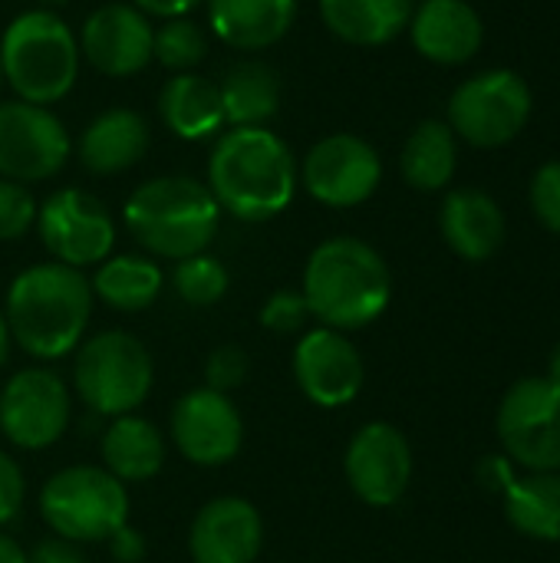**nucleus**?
<instances>
[{
    "label": "nucleus",
    "mask_w": 560,
    "mask_h": 563,
    "mask_svg": "<svg viewBox=\"0 0 560 563\" xmlns=\"http://www.w3.org/2000/svg\"><path fill=\"white\" fill-rule=\"evenodd\" d=\"M69 416L73 396L46 366L20 369L0 389V432L23 452H43L56 445L69 429Z\"/></svg>",
    "instance_id": "obj_10"
},
{
    "label": "nucleus",
    "mask_w": 560,
    "mask_h": 563,
    "mask_svg": "<svg viewBox=\"0 0 560 563\" xmlns=\"http://www.w3.org/2000/svg\"><path fill=\"white\" fill-rule=\"evenodd\" d=\"M36 224V201L26 185L0 178V241H20Z\"/></svg>",
    "instance_id": "obj_33"
},
{
    "label": "nucleus",
    "mask_w": 560,
    "mask_h": 563,
    "mask_svg": "<svg viewBox=\"0 0 560 563\" xmlns=\"http://www.w3.org/2000/svg\"><path fill=\"white\" fill-rule=\"evenodd\" d=\"M320 16L343 43L386 46L409 26L413 0H320Z\"/></svg>",
    "instance_id": "obj_25"
},
{
    "label": "nucleus",
    "mask_w": 560,
    "mask_h": 563,
    "mask_svg": "<svg viewBox=\"0 0 560 563\" xmlns=\"http://www.w3.org/2000/svg\"><path fill=\"white\" fill-rule=\"evenodd\" d=\"M0 563H30L26 548L17 538L3 534V531H0Z\"/></svg>",
    "instance_id": "obj_41"
},
{
    "label": "nucleus",
    "mask_w": 560,
    "mask_h": 563,
    "mask_svg": "<svg viewBox=\"0 0 560 563\" xmlns=\"http://www.w3.org/2000/svg\"><path fill=\"white\" fill-rule=\"evenodd\" d=\"M92 287L83 271L46 261L20 271L3 300L10 340L40 363L76 353L92 317Z\"/></svg>",
    "instance_id": "obj_2"
},
{
    "label": "nucleus",
    "mask_w": 560,
    "mask_h": 563,
    "mask_svg": "<svg viewBox=\"0 0 560 563\" xmlns=\"http://www.w3.org/2000/svg\"><path fill=\"white\" fill-rule=\"evenodd\" d=\"M264 551V518L238 495L211 498L188 528V554L195 563H257Z\"/></svg>",
    "instance_id": "obj_17"
},
{
    "label": "nucleus",
    "mask_w": 560,
    "mask_h": 563,
    "mask_svg": "<svg viewBox=\"0 0 560 563\" xmlns=\"http://www.w3.org/2000/svg\"><path fill=\"white\" fill-rule=\"evenodd\" d=\"M158 115L165 129L178 139H188V142L211 139L224 125L218 82L198 73L172 76L158 92Z\"/></svg>",
    "instance_id": "obj_24"
},
{
    "label": "nucleus",
    "mask_w": 560,
    "mask_h": 563,
    "mask_svg": "<svg viewBox=\"0 0 560 563\" xmlns=\"http://www.w3.org/2000/svg\"><path fill=\"white\" fill-rule=\"evenodd\" d=\"M551 383H558L560 386V346L554 350V360H551V376H548Z\"/></svg>",
    "instance_id": "obj_43"
},
{
    "label": "nucleus",
    "mask_w": 560,
    "mask_h": 563,
    "mask_svg": "<svg viewBox=\"0 0 560 563\" xmlns=\"http://www.w3.org/2000/svg\"><path fill=\"white\" fill-rule=\"evenodd\" d=\"M297 0H208V20L221 43L234 49H264L287 36Z\"/></svg>",
    "instance_id": "obj_21"
},
{
    "label": "nucleus",
    "mask_w": 560,
    "mask_h": 563,
    "mask_svg": "<svg viewBox=\"0 0 560 563\" xmlns=\"http://www.w3.org/2000/svg\"><path fill=\"white\" fill-rule=\"evenodd\" d=\"M149 152V122L132 109L96 115L79 139V162L92 175H119Z\"/></svg>",
    "instance_id": "obj_23"
},
{
    "label": "nucleus",
    "mask_w": 560,
    "mask_h": 563,
    "mask_svg": "<svg viewBox=\"0 0 560 563\" xmlns=\"http://www.w3.org/2000/svg\"><path fill=\"white\" fill-rule=\"evenodd\" d=\"M416 49L442 66L465 63L482 46V20L465 0H426L409 20Z\"/></svg>",
    "instance_id": "obj_19"
},
{
    "label": "nucleus",
    "mask_w": 560,
    "mask_h": 563,
    "mask_svg": "<svg viewBox=\"0 0 560 563\" xmlns=\"http://www.w3.org/2000/svg\"><path fill=\"white\" fill-rule=\"evenodd\" d=\"M168 432L182 459L198 468H221L241 455L244 419L228 393L198 386L175 399Z\"/></svg>",
    "instance_id": "obj_12"
},
{
    "label": "nucleus",
    "mask_w": 560,
    "mask_h": 563,
    "mask_svg": "<svg viewBox=\"0 0 560 563\" xmlns=\"http://www.w3.org/2000/svg\"><path fill=\"white\" fill-rule=\"evenodd\" d=\"M155 26L132 3H106L83 23V56L102 76H135L152 59Z\"/></svg>",
    "instance_id": "obj_18"
},
{
    "label": "nucleus",
    "mask_w": 560,
    "mask_h": 563,
    "mask_svg": "<svg viewBox=\"0 0 560 563\" xmlns=\"http://www.w3.org/2000/svg\"><path fill=\"white\" fill-rule=\"evenodd\" d=\"M343 472L363 505L393 508L413 482V449L396 426L366 422L343 452Z\"/></svg>",
    "instance_id": "obj_16"
},
{
    "label": "nucleus",
    "mask_w": 560,
    "mask_h": 563,
    "mask_svg": "<svg viewBox=\"0 0 560 563\" xmlns=\"http://www.w3.org/2000/svg\"><path fill=\"white\" fill-rule=\"evenodd\" d=\"M69 152V132L46 106L0 102V178L46 181L66 165Z\"/></svg>",
    "instance_id": "obj_13"
},
{
    "label": "nucleus",
    "mask_w": 560,
    "mask_h": 563,
    "mask_svg": "<svg viewBox=\"0 0 560 563\" xmlns=\"http://www.w3.org/2000/svg\"><path fill=\"white\" fill-rule=\"evenodd\" d=\"M0 89H3V66H0Z\"/></svg>",
    "instance_id": "obj_44"
},
{
    "label": "nucleus",
    "mask_w": 560,
    "mask_h": 563,
    "mask_svg": "<svg viewBox=\"0 0 560 563\" xmlns=\"http://www.w3.org/2000/svg\"><path fill=\"white\" fill-rule=\"evenodd\" d=\"M36 231L53 261L76 271L99 267L116 247V221L109 208L83 188L53 191L36 208Z\"/></svg>",
    "instance_id": "obj_9"
},
{
    "label": "nucleus",
    "mask_w": 560,
    "mask_h": 563,
    "mask_svg": "<svg viewBox=\"0 0 560 563\" xmlns=\"http://www.w3.org/2000/svg\"><path fill=\"white\" fill-rule=\"evenodd\" d=\"M40 515L56 538L73 544H106L129 525V488L102 465H69L40 488Z\"/></svg>",
    "instance_id": "obj_6"
},
{
    "label": "nucleus",
    "mask_w": 560,
    "mask_h": 563,
    "mask_svg": "<svg viewBox=\"0 0 560 563\" xmlns=\"http://www.w3.org/2000/svg\"><path fill=\"white\" fill-rule=\"evenodd\" d=\"M205 53H208V36L188 16L165 20L152 36V59H158L172 73H191V66H198Z\"/></svg>",
    "instance_id": "obj_31"
},
{
    "label": "nucleus",
    "mask_w": 560,
    "mask_h": 563,
    "mask_svg": "<svg viewBox=\"0 0 560 563\" xmlns=\"http://www.w3.org/2000/svg\"><path fill=\"white\" fill-rule=\"evenodd\" d=\"M531 115V89L512 69H488L465 79L449 99V129L479 148L512 142Z\"/></svg>",
    "instance_id": "obj_8"
},
{
    "label": "nucleus",
    "mask_w": 560,
    "mask_h": 563,
    "mask_svg": "<svg viewBox=\"0 0 560 563\" xmlns=\"http://www.w3.org/2000/svg\"><path fill=\"white\" fill-rule=\"evenodd\" d=\"M155 386V363L145 343L125 330H102L76 346L73 389L96 416L135 412Z\"/></svg>",
    "instance_id": "obj_7"
},
{
    "label": "nucleus",
    "mask_w": 560,
    "mask_h": 563,
    "mask_svg": "<svg viewBox=\"0 0 560 563\" xmlns=\"http://www.w3.org/2000/svg\"><path fill=\"white\" fill-rule=\"evenodd\" d=\"M0 66L10 89L33 106L59 102L79 76V43L50 10L20 13L0 40Z\"/></svg>",
    "instance_id": "obj_5"
},
{
    "label": "nucleus",
    "mask_w": 560,
    "mask_h": 563,
    "mask_svg": "<svg viewBox=\"0 0 560 563\" xmlns=\"http://www.w3.org/2000/svg\"><path fill=\"white\" fill-rule=\"evenodd\" d=\"M109 554L116 558V563H142L149 554V544H145V534L135 531L132 525L119 528L109 541Z\"/></svg>",
    "instance_id": "obj_38"
},
{
    "label": "nucleus",
    "mask_w": 560,
    "mask_h": 563,
    "mask_svg": "<svg viewBox=\"0 0 560 563\" xmlns=\"http://www.w3.org/2000/svg\"><path fill=\"white\" fill-rule=\"evenodd\" d=\"M46 3H66V0H46Z\"/></svg>",
    "instance_id": "obj_45"
},
{
    "label": "nucleus",
    "mask_w": 560,
    "mask_h": 563,
    "mask_svg": "<svg viewBox=\"0 0 560 563\" xmlns=\"http://www.w3.org/2000/svg\"><path fill=\"white\" fill-rule=\"evenodd\" d=\"M165 455H168V449H165L162 429L139 412L112 419L99 442L102 468L112 478H119L125 488L152 482L165 468Z\"/></svg>",
    "instance_id": "obj_20"
},
{
    "label": "nucleus",
    "mask_w": 560,
    "mask_h": 563,
    "mask_svg": "<svg viewBox=\"0 0 560 563\" xmlns=\"http://www.w3.org/2000/svg\"><path fill=\"white\" fill-rule=\"evenodd\" d=\"M531 205L535 214L545 221V228H551L554 234H560V162L545 165L535 181H531Z\"/></svg>",
    "instance_id": "obj_35"
},
{
    "label": "nucleus",
    "mask_w": 560,
    "mask_h": 563,
    "mask_svg": "<svg viewBox=\"0 0 560 563\" xmlns=\"http://www.w3.org/2000/svg\"><path fill=\"white\" fill-rule=\"evenodd\" d=\"M383 162L376 148L350 132H337L320 139L300 168V181L307 195L327 208H356L380 188Z\"/></svg>",
    "instance_id": "obj_14"
},
{
    "label": "nucleus",
    "mask_w": 560,
    "mask_h": 563,
    "mask_svg": "<svg viewBox=\"0 0 560 563\" xmlns=\"http://www.w3.org/2000/svg\"><path fill=\"white\" fill-rule=\"evenodd\" d=\"M479 482H482L488 492H502V495H505V488L515 482V475H512V465H508L505 459H485L482 468H479Z\"/></svg>",
    "instance_id": "obj_40"
},
{
    "label": "nucleus",
    "mask_w": 560,
    "mask_h": 563,
    "mask_svg": "<svg viewBox=\"0 0 560 563\" xmlns=\"http://www.w3.org/2000/svg\"><path fill=\"white\" fill-rule=\"evenodd\" d=\"M403 178L419 191H439L455 175V132L446 122H422L403 148Z\"/></svg>",
    "instance_id": "obj_29"
},
{
    "label": "nucleus",
    "mask_w": 560,
    "mask_h": 563,
    "mask_svg": "<svg viewBox=\"0 0 560 563\" xmlns=\"http://www.w3.org/2000/svg\"><path fill=\"white\" fill-rule=\"evenodd\" d=\"M201 0H132L135 10H142L145 16H162V20H175V16H188Z\"/></svg>",
    "instance_id": "obj_39"
},
{
    "label": "nucleus",
    "mask_w": 560,
    "mask_h": 563,
    "mask_svg": "<svg viewBox=\"0 0 560 563\" xmlns=\"http://www.w3.org/2000/svg\"><path fill=\"white\" fill-rule=\"evenodd\" d=\"M172 287H175L178 300H185L188 307H215L218 300H224L231 277L218 257L201 251V254H191L185 261H175Z\"/></svg>",
    "instance_id": "obj_30"
},
{
    "label": "nucleus",
    "mask_w": 560,
    "mask_h": 563,
    "mask_svg": "<svg viewBox=\"0 0 560 563\" xmlns=\"http://www.w3.org/2000/svg\"><path fill=\"white\" fill-rule=\"evenodd\" d=\"M442 238L465 261L492 257L505 241V214L485 191L459 188L442 205Z\"/></svg>",
    "instance_id": "obj_22"
},
{
    "label": "nucleus",
    "mask_w": 560,
    "mask_h": 563,
    "mask_svg": "<svg viewBox=\"0 0 560 563\" xmlns=\"http://www.w3.org/2000/svg\"><path fill=\"white\" fill-rule=\"evenodd\" d=\"M251 376V360L241 346L234 343H224L218 350L208 353L205 360V386L208 389H218V393H234L238 386H244Z\"/></svg>",
    "instance_id": "obj_34"
},
{
    "label": "nucleus",
    "mask_w": 560,
    "mask_h": 563,
    "mask_svg": "<svg viewBox=\"0 0 560 563\" xmlns=\"http://www.w3.org/2000/svg\"><path fill=\"white\" fill-rule=\"evenodd\" d=\"M162 267L152 261V257H142V254H116V257H106L89 287H92V297L102 300L106 307L119 310V313H139V310H149L158 294H162Z\"/></svg>",
    "instance_id": "obj_26"
},
{
    "label": "nucleus",
    "mask_w": 560,
    "mask_h": 563,
    "mask_svg": "<svg viewBox=\"0 0 560 563\" xmlns=\"http://www.w3.org/2000/svg\"><path fill=\"white\" fill-rule=\"evenodd\" d=\"M261 327L264 330H271V333H281V336H300L304 330H307V320H314L310 317V307H307V300H304V294L300 290H290V287H284V290H274L267 300H264V307H261Z\"/></svg>",
    "instance_id": "obj_32"
},
{
    "label": "nucleus",
    "mask_w": 560,
    "mask_h": 563,
    "mask_svg": "<svg viewBox=\"0 0 560 563\" xmlns=\"http://www.w3.org/2000/svg\"><path fill=\"white\" fill-rule=\"evenodd\" d=\"M294 379L307 402L320 409L350 406L366 379V366L353 340L330 327H314L297 336L294 346Z\"/></svg>",
    "instance_id": "obj_15"
},
{
    "label": "nucleus",
    "mask_w": 560,
    "mask_h": 563,
    "mask_svg": "<svg viewBox=\"0 0 560 563\" xmlns=\"http://www.w3.org/2000/svg\"><path fill=\"white\" fill-rule=\"evenodd\" d=\"M122 218L135 244L152 257L185 261L215 241L221 208L208 185L185 175H165L142 181L129 195Z\"/></svg>",
    "instance_id": "obj_4"
},
{
    "label": "nucleus",
    "mask_w": 560,
    "mask_h": 563,
    "mask_svg": "<svg viewBox=\"0 0 560 563\" xmlns=\"http://www.w3.org/2000/svg\"><path fill=\"white\" fill-rule=\"evenodd\" d=\"M508 521L538 541H560V475L535 472L505 488Z\"/></svg>",
    "instance_id": "obj_28"
},
{
    "label": "nucleus",
    "mask_w": 560,
    "mask_h": 563,
    "mask_svg": "<svg viewBox=\"0 0 560 563\" xmlns=\"http://www.w3.org/2000/svg\"><path fill=\"white\" fill-rule=\"evenodd\" d=\"M10 346H13V340H10V330H7V320H3V310H0V366L10 360Z\"/></svg>",
    "instance_id": "obj_42"
},
{
    "label": "nucleus",
    "mask_w": 560,
    "mask_h": 563,
    "mask_svg": "<svg viewBox=\"0 0 560 563\" xmlns=\"http://www.w3.org/2000/svg\"><path fill=\"white\" fill-rule=\"evenodd\" d=\"M498 435L505 452L531 472L560 468V386L531 376L515 383L498 409Z\"/></svg>",
    "instance_id": "obj_11"
},
{
    "label": "nucleus",
    "mask_w": 560,
    "mask_h": 563,
    "mask_svg": "<svg viewBox=\"0 0 560 563\" xmlns=\"http://www.w3.org/2000/svg\"><path fill=\"white\" fill-rule=\"evenodd\" d=\"M208 191L238 221H271L297 195V162L287 142L264 125H238L218 135L208 158Z\"/></svg>",
    "instance_id": "obj_1"
},
{
    "label": "nucleus",
    "mask_w": 560,
    "mask_h": 563,
    "mask_svg": "<svg viewBox=\"0 0 560 563\" xmlns=\"http://www.w3.org/2000/svg\"><path fill=\"white\" fill-rule=\"evenodd\" d=\"M300 294L320 327L350 333L383 317L393 297V277L376 247L360 238H330L304 264Z\"/></svg>",
    "instance_id": "obj_3"
},
{
    "label": "nucleus",
    "mask_w": 560,
    "mask_h": 563,
    "mask_svg": "<svg viewBox=\"0 0 560 563\" xmlns=\"http://www.w3.org/2000/svg\"><path fill=\"white\" fill-rule=\"evenodd\" d=\"M224 125H267L281 109V79L267 63H238L218 82Z\"/></svg>",
    "instance_id": "obj_27"
},
{
    "label": "nucleus",
    "mask_w": 560,
    "mask_h": 563,
    "mask_svg": "<svg viewBox=\"0 0 560 563\" xmlns=\"http://www.w3.org/2000/svg\"><path fill=\"white\" fill-rule=\"evenodd\" d=\"M26 505V478L17 459L0 449V528L13 525Z\"/></svg>",
    "instance_id": "obj_36"
},
{
    "label": "nucleus",
    "mask_w": 560,
    "mask_h": 563,
    "mask_svg": "<svg viewBox=\"0 0 560 563\" xmlns=\"http://www.w3.org/2000/svg\"><path fill=\"white\" fill-rule=\"evenodd\" d=\"M26 554H30V563H86L79 544H73L66 538H56V534L36 541L33 551H26Z\"/></svg>",
    "instance_id": "obj_37"
}]
</instances>
